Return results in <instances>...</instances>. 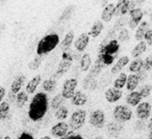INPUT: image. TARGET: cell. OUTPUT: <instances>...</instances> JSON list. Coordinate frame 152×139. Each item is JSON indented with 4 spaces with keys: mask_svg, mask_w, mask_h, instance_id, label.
Wrapping results in <instances>:
<instances>
[{
    "mask_svg": "<svg viewBox=\"0 0 152 139\" xmlns=\"http://www.w3.org/2000/svg\"><path fill=\"white\" fill-rule=\"evenodd\" d=\"M49 108V100L46 93H36L32 98L31 102L28 107V117L30 120L37 122H40L46 115Z\"/></svg>",
    "mask_w": 152,
    "mask_h": 139,
    "instance_id": "6da1fadb",
    "label": "cell"
},
{
    "mask_svg": "<svg viewBox=\"0 0 152 139\" xmlns=\"http://www.w3.org/2000/svg\"><path fill=\"white\" fill-rule=\"evenodd\" d=\"M119 51H120V44H119L118 40L108 41L104 38L98 49L97 58L100 59L105 67H108V65H112L116 60Z\"/></svg>",
    "mask_w": 152,
    "mask_h": 139,
    "instance_id": "7a4b0ae2",
    "label": "cell"
},
{
    "mask_svg": "<svg viewBox=\"0 0 152 139\" xmlns=\"http://www.w3.org/2000/svg\"><path fill=\"white\" fill-rule=\"evenodd\" d=\"M59 44V35L57 33H49L42 38L37 46V54L45 56L52 52Z\"/></svg>",
    "mask_w": 152,
    "mask_h": 139,
    "instance_id": "3957f363",
    "label": "cell"
},
{
    "mask_svg": "<svg viewBox=\"0 0 152 139\" xmlns=\"http://www.w3.org/2000/svg\"><path fill=\"white\" fill-rule=\"evenodd\" d=\"M73 60H74V55H73V53L71 52V50H68V51L63 52L61 59L56 67V71H55V74H54V76H53V79L61 78V76H64V75L70 70L72 63H73Z\"/></svg>",
    "mask_w": 152,
    "mask_h": 139,
    "instance_id": "277c9868",
    "label": "cell"
},
{
    "mask_svg": "<svg viewBox=\"0 0 152 139\" xmlns=\"http://www.w3.org/2000/svg\"><path fill=\"white\" fill-rule=\"evenodd\" d=\"M86 120H87V111L85 109H76L69 118L68 124H69L70 130L73 132L79 131L85 126Z\"/></svg>",
    "mask_w": 152,
    "mask_h": 139,
    "instance_id": "5b68a950",
    "label": "cell"
},
{
    "mask_svg": "<svg viewBox=\"0 0 152 139\" xmlns=\"http://www.w3.org/2000/svg\"><path fill=\"white\" fill-rule=\"evenodd\" d=\"M132 116V110L126 105H117L113 110V118L115 122L120 124H125L131 120Z\"/></svg>",
    "mask_w": 152,
    "mask_h": 139,
    "instance_id": "8992f818",
    "label": "cell"
},
{
    "mask_svg": "<svg viewBox=\"0 0 152 139\" xmlns=\"http://www.w3.org/2000/svg\"><path fill=\"white\" fill-rule=\"evenodd\" d=\"M105 113L103 110L96 109L90 113L89 116V125L95 129H101L105 125Z\"/></svg>",
    "mask_w": 152,
    "mask_h": 139,
    "instance_id": "52a82bcc",
    "label": "cell"
},
{
    "mask_svg": "<svg viewBox=\"0 0 152 139\" xmlns=\"http://www.w3.org/2000/svg\"><path fill=\"white\" fill-rule=\"evenodd\" d=\"M78 85V80L76 78H69L64 82L61 88V95L65 100H71L75 93V89Z\"/></svg>",
    "mask_w": 152,
    "mask_h": 139,
    "instance_id": "ba28073f",
    "label": "cell"
},
{
    "mask_svg": "<svg viewBox=\"0 0 152 139\" xmlns=\"http://www.w3.org/2000/svg\"><path fill=\"white\" fill-rule=\"evenodd\" d=\"M70 132L69 124L66 122H58L51 127L50 133L55 138H61Z\"/></svg>",
    "mask_w": 152,
    "mask_h": 139,
    "instance_id": "9c48e42d",
    "label": "cell"
},
{
    "mask_svg": "<svg viewBox=\"0 0 152 139\" xmlns=\"http://www.w3.org/2000/svg\"><path fill=\"white\" fill-rule=\"evenodd\" d=\"M143 11L140 7H135V9H131L129 12V20H128V26L130 29H135L137 26L141 24L142 19H143Z\"/></svg>",
    "mask_w": 152,
    "mask_h": 139,
    "instance_id": "30bf717a",
    "label": "cell"
},
{
    "mask_svg": "<svg viewBox=\"0 0 152 139\" xmlns=\"http://www.w3.org/2000/svg\"><path fill=\"white\" fill-rule=\"evenodd\" d=\"M152 111V107L150 105V103L148 102H142L139 105L137 106V109H135V114H137V117L141 120H147L148 118H150Z\"/></svg>",
    "mask_w": 152,
    "mask_h": 139,
    "instance_id": "8fae6325",
    "label": "cell"
},
{
    "mask_svg": "<svg viewBox=\"0 0 152 139\" xmlns=\"http://www.w3.org/2000/svg\"><path fill=\"white\" fill-rule=\"evenodd\" d=\"M124 130V126L123 124L117 122H110L106 126V132H107L108 136L112 137V138H117L119 137V135L122 133V131Z\"/></svg>",
    "mask_w": 152,
    "mask_h": 139,
    "instance_id": "7c38bea8",
    "label": "cell"
},
{
    "mask_svg": "<svg viewBox=\"0 0 152 139\" xmlns=\"http://www.w3.org/2000/svg\"><path fill=\"white\" fill-rule=\"evenodd\" d=\"M89 42H90V35L89 33H81L80 35L77 36L75 41H74V47L75 49L78 52H83V51L87 49L88 45H89Z\"/></svg>",
    "mask_w": 152,
    "mask_h": 139,
    "instance_id": "4fadbf2b",
    "label": "cell"
},
{
    "mask_svg": "<svg viewBox=\"0 0 152 139\" xmlns=\"http://www.w3.org/2000/svg\"><path fill=\"white\" fill-rule=\"evenodd\" d=\"M123 93L121 89L115 88V87H110V88H107L104 93V98L105 100L108 102V103H116L119 100L122 98Z\"/></svg>",
    "mask_w": 152,
    "mask_h": 139,
    "instance_id": "5bb4252c",
    "label": "cell"
},
{
    "mask_svg": "<svg viewBox=\"0 0 152 139\" xmlns=\"http://www.w3.org/2000/svg\"><path fill=\"white\" fill-rule=\"evenodd\" d=\"M131 0H118V2L115 7V16H125L129 13V5H130Z\"/></svg>",
    "mask_w": 152,
    "mask_h": 139,
    "instance_id": "9a60e30c",
    "label": "cell"
},
{
    "mask_svg": "<svg viewBox=\"0 0 152 139\" xmlns=\"http://www.w3.org/2000/svg\"><path fill=\"white\" fill-rule=\"evenodd\" d=\"M87 102H88V96L83 90L75 91V93H74V96L71 99L72 105L77 106V107H81V106L86 105Z\"/></svg>",
    "mask_w": 152,
    "mask_h": 139,
    "instance_id": "2e32d148",
    "label": "cell"
},
{
    "mask_svg": "<svg viewBox=\"0 0 152 139\" xmlns=\"http://www.w3.org/2000/svg\"><path fill=\"white\" fill-rule=\"evenodd\" d=\"M98 86H99V82H98L97 78H95V77H92L90 75H88L83 80V87L86 90L93 91L95 89H97Z\"/></svg>",
    "mask_w": 152,
    "mask_h": 139,
    "instance_id": "e0dca14e",
    "label": "cell"
},
{
    "mask_svg": "<svg viewBox=\"0 0 152 139\" xmlns=\"http://www.w3.org/2000/svg\"><path fill=\"white\" fill-rule=\"evenodd\" d=\"M128 62H129V57L128 56L125 55V56L120 57V58L116 61V63L112 67V69H110V73L114 74V75L119 74V73H120L121 71H122V70L124 69L127 64H128Z\"/></svg>",
    "mask_w": 152,
    "mask_h": 139,
    "instance_id": "ac0fdd59",
    "label": "cell"
},
{
    "mask_svg": "<svg viewBox=\"0 0 152 139\" xmlns=\"http://www.w3.org/2000/svg\"><path fill=\"white\" fill-rule=\"evenodd\" d=\"M142 100L143 98L139 91H130L126 97V104L131 107H137L140 103H142Z\"/></svg>",
    "mask_w": 152,
    "mask_h": 139,
    "instance_id": "d6986e66",
    "label": "cell"
},
{
    "mask_svg": "<svg viewBox=\"0 0 152 139\" xmlns=\"http://www.w3.org/2000/svg\"><path fill=\"white\" fill-rule=\"evenodd\" d=\"M41 81H42V77H41V75H37V76H34V78H32L30 81H28V83L26 84L25 91L28 93V95H32V93H34L37 90V88H38V86L40 85Z\"/></svg>",
    "mask_w": 152,
    "mask_h": 139,
    "instance_id": "ffe728a7",
    "label": "cell"
},
{
    "mask_svg": "<svg viewBox=\"0 0 152 139\" xmlns=\"http://www.w3.org/2000/svg\"><path fill=\"white\" fill-rule=\"evenodd\" d=\"M150 28V25L147 21H142L141 24L137 26V31H135V35L134 38L137 41V42H142L144 41V38H145L146 32L148 31V29Z\"/></svg>",
    "mask_w": 152,
    "mask_h": 139,
    "instance_id": "44dd1931",
    "label": "cell"
},
{
    "mask_svg": "<svg viewBox=\"0 0 152 139\" xmlns=\"http://www.w3.org/2000/svg\"><path fill=\"white\" fill-rule=\"evenodd\" d=\"M25 79H26V77L22 74L16 76V78L14 79V81L12 82V85H11V91L12 93H16V95H17L18 93H20V91H21L22 86H23V84H24V82H25Z\"/></svg>",
    "mask_w": 152,
    "mask_h": 139,
    "instance_id": "7402d4cb",
    "label": "cell"
},
{
    "mask_svg": "<svg viewBox=\"0 0 152 139\" xmlns=\"http://www.w3.org/2000/svg\"><path fill=\"white\" fill-rule=\"evenodd\" d=\"M115 7L116 5L114 3H108L104 7L101 14V19L103 22H110L115 16Z\"/></svg>",
    "mask_w": 152,
    "mask_h": 139,
    "instance_id": "603a6c76",
    "label": "cell"
},
{
    "mask_svg": "<svg viewBox=\"0 0 152 139\" xmlns=\"http://www.w3.org/2000/svg\"><path fill=\"white\" fill-rule=\"evenodd\" d=\"M73 40H74V31L73 30H70L69 32L66 33L65 38H64V40L61 43V49L63 52L70 50L72 44H73Z\"/></svg>",
    "mask_w": 152,
    "mask_h": 139,
    "instance_id": "cb8c5ba5",
    "label": "cell"
},
{
    "mask_svg": "<svg viewBox=\"0 0 152 139\" xmlns=\"http://www.w3.org/2000/svg\"><path fill=\"white\" fill-rule=\"evenodd\" d=\"M92 65V57L90 53H85L79 59V70L81 72H88Z\"/></svg>",
    "mask_w": 152,
    "mask_h": 139,
    "instance_id": "d4e9b609",
    "label": "cell"
},
{
    "mask_svg": "<svg viewBox=\"0 0 152 139\" xmlns=\"http://www.w3.org/2000/svg\"><path fill=\"white\" fill-rule=\"evenodd\" d=\"M144 69V59L139 57V58H135L134 60H132L129 63L128 71L131 74H137L140 71Z\"/></svg>",
    "mask_w": 152,
    "mask_h": 139,
    "instance_id": "484cf974",
    "label": "cell"
},
{
    "mask_svg": "<svg viewBox=\"0 0 152 139\" xmlns=\"http://www.w3.org/2000/svg\"><path fill=\"white\" fill-rule=\"evenodd\" d=\"M140 79L137 74H130L127 77V82H126V89L128 91H134L135 88L139 86L140 84Z\"/></svg>",
    "mask_w": 152,
    "mask_h": 139,
    "instance_id": "4316f807",
    "label": "cell"
},
{
    "mask_svg": "<svg viewBox=\"0 0 152 139\" xmlns=\"http://www.w3.org/2000/svg\"><path fill=\"white\" fill-rule=\"evenodd\" d=\"M146 50H147V44H146L145 41L139 42L135 45L134 48L132 49V51H131V56L134 59L139 58V57H141V55L143 54L144 52H146Z\"/></svg>",
    "mask_w": 152,
    "mask_h": 139,
    "instance_id": "83f0119b",
    "label": "cell"
},
{
    "mask_svg": "<svg viewBox=\"0 0 152 139\" xmlns=\"http://www.w3.org/2000/svg\"><path fill=\"white\" fill-rule=\"evenodd\" d=\"M75 9H76V5H74V4L68 5V7L63 11L61 15L59 16V20H58L59 23H63V22H66L67 20H69L70 18L72 17V15L74 14Z\"/></svg>",
    "mask_w": 152,
    "mask_h": 139,
    "instance_id": "f1b7e54d",
    "label": "cell"
},
{
    "mask_svg": "<svg viewBox=\"0 0 152 139\" xmlns=\"http://www.w3.org/2000/svg\"><path fill=\"white\" fill-rule=\"evenodd\" d=\"M103 28H104V25H103V23H102L101 21H96L95 23L92 25L91 29H90L89 35L92 36V38H98V36L101 34Z\"/></svg>",
    "mask_w": 152,
    "mask_h": 139,
    "instance_id": "f546056e",
    "label": "cell"
},
{
    "mask_svg": "<svg viewBox=\"0 0 152 139\" xmlns=\"http://www.w3.org/2000/svg\"><path fill=\"white\" fill-rule=\"evenodd\" d=\"M105 67V65L103 64V62H102L100 59H96V61H95V63L93 64V67L90 69V72H89V75L90 76H92V77H97V76H99V74L101 73V71L103 70V67Z\"/></svg>",
    "mask_w": 152,
    "mask_h": 139,
    "instance_id": "4dcf8cb0",
    "label": "cell"
},
{
    "mask_svg": "<svg viewBox=\"0 0 152 139\" xmlns=\"http://www.w3.org/2000/svg\"><path fill=\"white\" fill-rule=\"evenodd\" d=\"M11 112V104L7 101H3L0 104V120H5L9 118Z\"/></svg>",
    "mask_w": 152,
    "mask_h": 139,
    "instance_id": "1f68e13d",
    "label": "cell"
},
{
    "mask_svg": "<svg viewBox=\"0 0 152 139\" xmlns=\"http://www.w3.org/2000/svg\"><path fill=\"white\" fill-rule=\"evenodd\" d=\"M28 102V93L26 91H20L17 93V99H16V106L17 108L21 109L27 104Z\"/></svg>",
    "mask_w": 152,
    "mask_h": 139,
    "instance_id": "d6a6232c",
    "label": "cell"
},
{
    "mask_svg": "<svg viewBox=\"0 0 152 139\" xmlns=\"http://www.w3.org/2000/svg\"><path fill=\"white\" fill-rule=\"evenodd\" d=\"M127 75L125 73H120L119 76L115 79L114 81V87L118 89H122L124 86H126V82H127Z\"/></svg>",
    "mask_w": 152,
    "mask_h": 139,
    "instance_id": "836d02e7",
    "label": "cell"
},
{
    "mask_svg": "<svg viewBox=\"0 0 152 139\" xmlns=\"http://www.w3.org/2000/svg\"><path fill=\"white\" fill-rule=\"evenodd\" d=\"M64 100L65 99H64V97H63L61 93H57V95H55L50 102V108L52 110H54V111H56L61 106H63Z\"/></svg>",
    "mask_w": 152,
    "mask_h": 139,
    "instance_id": "e575fe53",
    "label": "cell"
},
{
    "mask_svg": "<svg viewBox=\"0 0 152 139\" xmlns=\"http://www.w3.org/2000/svg\"><path fill=\"white\" fill-rule=\"evenodd\" d=\"M68 115H69V109H68L67 106L63 105L54 112V116L56 119L61 120V122H64L66 118H68Z\"/></svg>",
    "mask_w": 152,
    "mask_h": 139,
    "instance_id": "d590c367",
    "label": "cell"
},
{
    "mask_svg": "<svg viewBox=\"0 0 152 139\" xmlns=\"http://www.w3.org/2000/svg\"><path fill=\"white\" fill-rule=\"evenodd\" d=\"M43 89L47 93H53L56 88V81L53 78H49L43 82Z\"/></svg>",
    "mask_w": 152,
    "mask_h": 139,
    "instance_id": "8d00e7d4",
    "label": "cell"
},
{
    "mask_svg": "<svg viewBox=\"0 0 152 139\" xmlns=\"http://www.w3.org/2000/svg\"><path fill=\"white\" fill-rule=\"evenodd\" d=\"M43 58L44 56L42 55H37L34 58V60H31L29 63H28V69L31 70V71H34V70H38L39 67H41V63L43 61Z\"/></svg>",
    "mask_w": 152,
    "mask_h": 139,
    "instance_id": "74e56055",
    "label": "cell"
},
{
    "mask_svg": "<svg viewBox=\"0 0 152 139\" xmlns=\"http://www.w3.org/2000/svg\"><path fill=\"white\" fill-rule=\"evenodd\" d=\"M127 23H128V20H127V18L125 17V16H122V17H120L116 22H115L114 27H113V28H114L116 31H120V30H122L123 28L125 27V25H126Z\"/></svg>",
    "mask_w": 152,
    "mask_h": 139,
    "instance_id": "f35d334b",
    "label": "cell"
},
{
    "mask_svg": "<svg viewBox=\"0 0 152 139\" xmlns=\"http://www.w3.org/2000/svg\"><path fill=\"white\" fill-rule=\"evenodd\" d=\"M151 91H152V85L151 84H144L143 86L140 88L139 93H141V96H142L143 99H146V98H148L150 95H151Z\"/></svg>",
    "mask_w": 152,
    "mask_h": 139,
    "instance_id": "ab89813d",
    "label": "cell"
},
{
    "mask_svg": "<svg viewBox=\"0 0 152 139\" xmlns=\"http://www.w3.org/2000/svg\"><path fill=\"white\" fill-rule=\"evenodd\" d=\"M130 38V34H129L128 29L126 28H123L122 30H120L118 33V42L121 43H125Z\"/></svg>",
    "mask_w": 152,
    "mask_h": 139,
    "instance_id": "60d3db41",
    "label": "cell"
},
{
    "mask_svg": "<svg viewBox=\"0 0 152 139\" xmlns=\"http://www.w3.org/2000/svg\"><path fill=\"white\" fill-rule=\"evenodd\" d=\"M144 70L149 72L152 70V54L148 55L145 59H144Z\"/></svg>",
    "mask_w": 152,
    "mask_h": 139,
    "instance_id": "b9f144b4",
    "label": "cell"
},
{
    "mask_svg": "<svg viewBox=\"0 0 152 139\" xmlns=\"http://www.w3.org/2000/svg\"><path fill=\"white\" fill-rule=\"evenodd\" d=\"M146 127H147V124H146L145 120L137 119V122H134V130L137 131V132H142V131H144Z\"/></svg>",
    "mask_w": 152,
    "mask_h": 139,
    "instance_id": "7bdbcfd3",
    "label": "cell"
},
{
    "mask_svg": "<svg viewBox=\"0 0 152 139\" xmlns=\"http://www.w3.org/2000/svg\"><path fill=\"white\" fill-rule=\"evenodd\" d=\"M144 41H145L146 44H147L148 46H152V29H151V28H149V29H148V31L146 32L145 38H144Z\"/></svg>",
    "mask_w": 152,
    "mask_h": 139,
    "instance_id": "ee69618b",
    "label": "cell"
},
{
    "mask_svg": "<svg viewBox=\"0 0 152 139\" xmlns=\"http://www.w3.org/2000/svg\"><path fill=\"white\" fill-rule=\"evenodd\" d=\"M16 99H17V95L14 93H12L11 90H10V93H7V101L9 102L10 104H13V103H16Z\"/></svg>",
    "mask_w": 152,
    "mask_h": 139,
    "instance_id": "f6af8a7d",
    "label": "cell"
},
{
    "mask_svg": "<svg viewBox=\"0 0 152 139\" xmlns=\"http://www.w3.org/2000/svg\"><path fill=\"white\" fill-rule=\"evenodd\" d=\"M137 75L140 79V82H143V81L147 78V71H145V70L143 69L142 71H140L139 73H137Z\"/></svg>",
    "mask_w": 152,
    "mask_h": 139,
    "instance_id": "bcb514c9",
    "label": "cell"
},
{
    "mask_svg": "<svg viewBox=\"0 0 152 139\" xmlns=\"http://www.w3.org/2000/svg\"><path fill=\"white\" fill-rule=\"evenodd\" d=\"M18 139H34V137L32 136L30 133L23 132V133H21V135H20L19 137H18Z\"/></svg>",
    "mask_w": 152,
    "mask_h": 139,
    "instance_id": "7dc6e473",
    "label": "cell"
},
{
    "mask_svg": "<svg viewBox=\"0 0 152 139\" xmlns=\"http://www.w3.org/2000/svg\"><path fill=\"white\" fill-rule=\"evenodd\" d=\"M5 93H7L5 88L3 86H0V104L3 102V99H4V97H5Z\"/></svg>",
    "mask_w": 152,
    "mask_h": 139,
    "instance_id": "c3c4849f",
    "label": "cell"
},
{
    "mask_svg": "<svg viewBox=\"0 0 152 139\" xmlns=\"http://www.w3.org/2000/svg\"><path fill=\"white\" fill-rule=\"evenodd\" d=\"M69 139H83V137L79 134H74V132H73L71 134V136H70Z\"/></svg>",
    "mask_w": 152,
    "mask_h": 139,
    "instance_id": "681fc988",
    "label": "cell"
},
{
    "mask_svg": "<svg viewBox=\"0 0 152 139\" xmlns=\"http://www.w3.org/2000/svg\"><path fill=\"white\" fill-rule=\"evenodd\" d=\"M147 129L148 131H149V133H152V117L149 119V122H148L147 124Z\"/></svg>",
    "mask_w": 152,
    "mask_h": 139,
    "instance_id": "f907efd6",
    "label": "cell"
},
{
    "mask_svg": "<svg viewBox=\"0 0 152 139\" xmlns=\"http://www.w3.org/2000/svg\"><path fill=\"white\" fill-rule=\"evenodd\" d=\"M73 133V131H70L69 133H68L66 136H64V137H61V138H59V139H69L70 138V136H71V134Z\"/></svg>",
    "mask_w": 152,
    "mask_h": 139,
    "instance_id": "816d5d0a",
    "label": "cell"
},
{
    "mask_svg": "<svg viewBox=\"0 0 152 139\" xmlns=\"http://www.w3.org/2000/svg\"><path fill=\"white\" fill-rule=\"evenodd\" d=\"M133 1H134V2L137 3V4H142V3L145 2L146 0H133Z\"/></svg>",
    "mask_w": 152,
    "mask_h": 139,
    "instance_id": "f5cc1de1",
    "label": "cell"
},
{
    "mask_svg": "<svg viewBox=\"0 0 152 139\" xmlns=\"http://www.w3.org/2000/svg\"><path fill=\"white\" fill-rule=\"evenodd\" d=\"M93 139H105L103 136H96V137H94Z\"/></svg>",
    "mask_w": 152,
    "mask_h": 139,
    "instance_id": "db71d44e",
    "label": "cell"
},
{
    "mask_svg": "<svg viewBox=\"0 0 152 139\" xmlns=\"http://www.w3.org/2000/svg\"><path fill=\"white\" fill-rule=\"evenodd\" d=\"M41 139H51V137H50V136H48V135H46V136H43Z\"/></svg>",
    "mask_w": 152,
    "mask_h": 139,
    "instance_id": "11a10c76",
    "label": "cell"
},
{
    "mask_svg": "<svg viewBox=\"0 0 152 139\" xmlns=\"http://www.w3.org/2000/svg\"><path fill=\"white\" fill-rule=\"evenodd\" d=\"M3 29H4V25H3V24H1V25H0V33H1V31H2Z\"/></svg>",
    "mask_w": 152,
    "mask_h": 139,
    "instance_id": "9f6ffc18",
    "label": "cell"
},
{
    "mask_svg": "<svg viewBox=\"0 0 152 139\" xmlns=\"http://www.w3.org/2000/svg\"><path fill=\"white\" fill-rule=\"evenodd\" d=\"M3 139H12V138H11V136H9V135H7V136L3 137Z\"/></svg>",
    "mask_w": 152,
    "mask_h": 139,
    "instance_id": "6f0895ef",
    "label": "cell"
},
{
    "mask_svg": "<svg viewBox=\"0 0 152 139\" xmlns=\"http://www.w3.org/2000/svg\"><path fill=\"white\" fill-rule=\"evenodd\" d=\"M148 139H152V133H149V135H148Z\"/></svg>",
    "mask_w": 152,
    "mask_h": 139,
    "instance_id": "680465c9",
    "label": "cell"
},
{
    "mask_svg": "<svg viewBox=\"0 0 152 139\" xmlns=\"http://www.w3.org/2000/svg\"><path fill=\"white\" fill-rule=\"evenodd\" d=\"M0 2L2 3V4H4V3L7 2V0H0Z\"/></svg>",
    "mask_w": 152,
    "mask_h": 139,
    "instance_id": "91938a15",
    "label": "cell"
},
{
    "mask_svg": "<svg viewBox=\"0 0 152 139\" xmlns=\"http://www.w3.org/2000/svg\"><path fill=\"white\" fill-rule=\"evenodd\" d=\"M150 21H151V24H152V13L150 14Z\"/></svg>",
    "mask_w": 152,
    "mask_h": 139,
    "instance_id": "94428289",
    "label": "cell"
},
{
    "mask_svg": "<svg viewBox=\"0 0 152 139\" xmlns=\"http://www.w3.org/2000/svg\"><path fill=\"white\" fill-rule=\"evenodd\" d=\"M137 139H143V138H137Z\"/></svg>",
    "mask_w": 152,
    "mask_h": 139,
    "instance_id": "6125c7cd",
    "label": "cell"
}]
</instances>
